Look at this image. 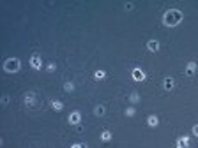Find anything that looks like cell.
Wrapping results in <instances>:
<instances>
[{"mask_svg": "<svg viewBox=\"0 0 198 148\" xmlns=\"http://www.w3.org/2000/svg\"><path fill=\"white\" fill-rule=\"evenodd\" d=\"M175 148H189V138L188 136H180L175 143Z\"/></svg>", "mask_w": 198, "mask_h": 148, "instance_id": "obj_7", "label": "cell"}, {"mask_svg": "<svg viewBox=\"0 0 198 148\" xmlns=\"http://www.w3.org/2000/svg\"><path fill=\"white\" fill-rule=\"evenodd\" d=\"M23 102H25V106H29V108H32L35 104V95L34 94H25V97H23Z\"/></svg>", "mask_w": 198, "mask_h": 148, "instance_id": "obj_9", "label": "cell"}, {"mask_svg": "<svg viewBox=\"0 0 198 148\" xmlns=\"http://www.w3.org/2000/svg\"><path fill=\"white\" fill-rule=\"evenodd\" d=\"M129 102L131 104H138L140 102V94L138 92H131V94H129Z\"/></svg>", "mask_w": 198, "mask_h": 148, "instance_id": "obj_14", "label": "cell"}, {"mask_svg": "<svg viewBox=\"0 0 198 148\" xmlns=\"http://www.w3.org/2000/svg\"><path fill=\"white\" fill-rule=\"evenodd\" d=\"M104 113H106V109H104L103 104H99V106H96V108H94V115H96V116H103Z\"/></svg>", "mask_w": 198, "mask_h": 148, "instance_id": "obj_16", "label": "cell"}, {"mask_svg": "<svg viewBox=\"0 0 198 148\" xmlns=\"http://www.w3.org/2000/svg\"><path fill=\"white\" fill-rule=\"evenodd\" d=\"M133 7H134L133 2H126V4H124V9H126V11H131Z\"/></svg>", "mask_w": 198, "mask_h": 148, "instance_id": "obj_20", "label": "cell"}, {"mask_svg": "<svg viewBox=\"0 0 198 148\" xmlns=\"http://www.w3.org/2000/svg\"><path fill=\"white\" fill-rule=\"evenodd\" d=\"M191 132H193V136H196V138H198V123H196V125H193Z\"/></svg>", "mask_w": 198, "mask_h": 148, "instance_id": "obj_22", "label": "cell"}, {"mask_svg": "<svg viewBox=\"0 0 198 148\" xmlns=\"http://www.w3.org/2000/svg\"><path fill=\"white\" fill-rule=\"evenodd\" d=\"M67 122H69L71 125H80V122H81V113H80V111H73V113H69Z\"/></svg>", "mask_w": 198, "mask_h": 148, "instance_id": "obj_5", "label": "cell"}, {"mask_svg": "<svg viewBox=\"0 0 198 148\" xmlns=\"http://www.w3.org/2000/svg\"><path fill=\"white\" fill-rule=\"evenodd\" d=\"M21 69V60L16 58V57H11V58H7L4 62V71L9 74H14L18 72V71Z\"/></svg>", "mask_w": 198, "mask_h": 148, "instance_id": "obj_2", "label": "cell"}, {"mask_svg": "<svg viewBox=\"0 0 198 148\" xmlns=\"http://www.w3.org/2000/svg\"><path fill=\"white\" fill-rule=\"evenodd\" d=\"M46 71H48L50 74L55 72V71H57V65H55L53 62H48V64H46Z\"/></svg>", "mask_w": 198, "mask_h": 148, "instance_id": "obj_18", "label": "cell"}, {"mask_svg": "<svg viewBox=\"0 0 198 148\" xmlns=\"http://www.w3.org/2000/svg\"><path fill=\"white\" fill-rule=\"evenodd\" d=\"M50 106H51L53 111H62V109H64V102H62V101H57V99H53V101L50 102Z\"/></svg>", "mask_w": 198, "mask_h": 148, "instance_id": "obj_12", "label": "cell"}, {"mask_svg": "<svg viewBox=\"0 0 198 148\" xmlns=\"http://www.w3.org/2000/svg\"><path fill=\"white\" fill-rule=\"evenodd\" d=\"M196 62H195V60H191V62H188V64H186V76H193L195 72H196Z\"/></svg>", "mask_w": 198, "mask_h": 148, "instance_id": "obj_8", "label": "cell"}, {"mask_svg": "<svg viewBox=\"0 0 198 148\" xmlns=\"http://www.w3.org/2000/svg\"><path fill=\"white\" fill-rule=\"evenodd\" d=\"M29 62H30V67H32L34 71H41V69H43V60H41V57L37 53L30 55Z\"/></svg>", "mask_w": 198, "mask_h": 148, "instance_id": "obj_3", "label": "cell"}, {"mask_svg": "<svg viewBox=\"0 0 198 148\" xmlns=\"http://www.w3.org/2000/svg\"><path fill=\"white\" fill-rule=\"evenodd\" d=\"M131 78H133L134 81H145V79H147V74L140 69V67H134V69L131 71Z\"/></svg>", "mask_w": 198, "mask_h": 148, "instance_id": "obj_4", "label": "cell"}, {"mask_svg": "<svg viewBox=\"0 0 198 148\" xmlns=\"http://www.w3.org/2000/svg\"><path fill=\"white\" fill-rule=\"evenodd\" d=\"M0 102H2V106H7V104H9V97H7V95H4V97L0 99Z\"/></svg>", "mask_w": 198, "mask_h": 148, "instance_id": "obj_21", "label": "cell"}, {"mask_svg": "<svg viewBox=\"0 0 198 148\" xmlns=\"http://www.w3.org/2000/svg\"><path fill=\"white\" fill-rule=\"evenodd\" d=\"M99 138H101V141H110V139L113 138V134L110 132V131H101V136H99Z\"/></svg>", "mask_w": 198, "mask_h": 148, "instance_id": "obj_15", "label": "cell"}, {"mask_svg": "<svg viewBox=\"0 0 198 148\" xmlns=\"http://www.w3.org/2000/svg\"><path fill=\"white\" fill-rule=\"evenodd\" d=\"M147 125L148 127H158L159 125V118H158V115H148L147 116Z\"/></svg>", "mask_w": 198, "mask_h": 148, "instance_id": "obj_10", "label": "cell"}, {"mask_svg": "<svg viewBox=\"0 0 198 148\" xmlns=\"http://www.w3.org/2000/svg\"><path fill=\"white\" fill-rule=\"evenodd\" d=\"M124 115H126V116H134V115H136V109L129 106V108H126V109H124Z\"/></svg>", "mask_w": 198, "mask_h": 148, "instance_id": "obj_17", "label": "cell"}, {"mask_svg": "<svg viewBox=\"0 0 198 148\" xmlns=\"http://www.w3.org/2000/svg\"><path fill=\"white\" fill-rule=\"evenodd\" d=\"M71 148H81V143H78V145H73Z\"/></svg>", "mask_w": 198, "mask_h": 148, "instance_id": "obj_23", "label": "cell"}, {"mask_svg": "<svg viewBox=\"0 0 198 148\" xmlns=\"http://www.w3.org/2000/svg\"><path fill=\"white\" fill-rule=\"evenodd\" d=\"M64 90L69 94V92H73L74 90V83H71V81H67V83H64Z\"/></svg>", "mask_w": 198, "mask_h": 148, "instance_id": "obj_19", "label": "cell"}, {"mask_svg": "<svg viewBox=\"0 0 198 148\" xmlns=\"http://www.w3.org/2000/svg\"><path fill=\"white\" fill-rule=\"evenodd\" d=\"M106 78V71H103V69H97L94 72V79L96 81H103V79Z\"/></svg>", "mask_w": 198, "mask_h": 148, "instance_id": "obj_13", "label": "cell"}, {"mask_svg": "<svg viewBox=\"0 0 198 148\" xmlns=\"http://www.w3.org/2000/svg\"><path fill=\"white\" fill-rule=\"evenodd\" d=\"M182 20H184V12L180 9H168L163 14V25L168 27V28L177 27L179 23H182Z\"/></svg>", "mask_w": 198, "mask_h": 148, "instance_id": "obj_1", "label": "cell"}, {"mask_svg": "<svg viewBox=\"0 0 198 148\" xmlns=\"http://www.w3.org/2000/svg\"><path fill=\"white\" fill-rule=\"evenodd\" d=\"M159 48H161V44H159V41H156V39H150V41H147V49L150 51V53H156V51H159Z\"/></svg>", "mask_w": 198, "mask_h": 148, "instance_id": "obj_6", "label": "cell"}, {"mask_svg": "<svg viewBox=\"0 0 198 148\" xmlns=\"http://www.w3.org/2000/svg\"><path fill=\"white\" fill-rule=\"evenodd\" d=\"M173 78H170V76H166V78L163 79V90H166V92H170V90L173 88Z\"/></svg>", "mask_w": 198, "mask_h": 148, "instance_id": "obj_11", "label": "cell"}]
</instances>
